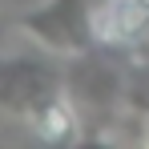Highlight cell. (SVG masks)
<instances>
[{
    "label": "cell",
    "instance_id": "6da1fadb",
    "mask_svg": "<svg viewBox=\"0 0 149 149\" xmlns=\"http://www.w3.org/2000/svg\"><path fill=\"white\" fill-rule=\"evenodd\" d=\"M65 77L40 65V61H8L0 65V109L32 117L40 105H49L52 97H61Z\"/></svg>",
    "mask_w": 149,
    "mask_h": 149
},
{
    "label": "cell",
    "instance_id": "7a4b0ae2",
    "mask_svg": "<svg viewBox=\"0 0 149 149\" xmlns=\"http://www.w3.org/2000/svg\"><path fill=\"white\" fill-rule=\"evenodd\" d=\"M20 24L40 36L45 45L61 52H89V40H93V12H89V0H56L49 8L24 16Z\"/></svg>",
    "mask_w": 149,
    "mask_h": 149
},
{
    "label": "cell",
    "instance_id": "3957f363",
    "mask_svg": "<svg viewBox=\"0 0 149 149\" xmlns=\"http://www.w3.org/2000/svg\"><path fill=\"white\" fill-rule=\"evenodd\" d=\"M65 93L73 105H89V109H109L121 97V73L101 61V56H81L73 69L65 73Z\"/></svg>",
    "mask_w": 149,
    "mask_h": 149
},
{
    "label": "cell",
    "instance_id": "277c9868",
    "mask_svg": "<svg viewBox=\"0 0 149 149\" xmlns=\"http://www.w3.org/2000/svg\"><path fill=\"white\" fill-rule=\"evenodd\" d=\"M93 36L105 45H141L149 36V0H105L93 8Z\"/></svg>",
    "mask_w": 149,
    "mask_h": 149
},
{
    "label": "cell",
    "instance_id": "5b68a950",
    "mask_svg": "<svg viewBox=\"0 0 149 149\" xmlns=\"http://www.w3.org/2000/svg\"><path fill=\"white\" fill-rule=\"evenodd\" d=\"M32 125H36V133H40L45 141H69V137H73V129H77L73 101L52 97L49 105H40V109L32 113Z\"/></svg>",
    "mask_w": 149,
    "mask_h": 149
}]
</instances>
